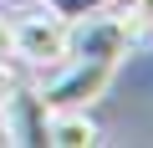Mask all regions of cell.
I'll list each match as a JSON object with an SVG mask.
<instances>
[{
    "mask_svg": "<svg viewBox=\"0 0 153 148\" xmlns=\"http://www.w3.org/2000/svg\"><path fill=\"white\" fill-rule=\"evenodd\" d=\"M138 31L143 26L133 21V10H123V16H112V5L92 10L82 21H66V56H87V61H112L117 66Z\"/></svg>",
    "mask_w": 153,
    "mask_h": 148,
    "instance_id": "obj_1",
    "label": "cell"
},
{
    "mask_svg": "<svg viewBox=\"0 0 153 148\" xmlns=\"http://www.w3.org/2000/svg\"><path fill=\"white\" fill-rule=\"evenodd\" d=\"M16 87H21V77H16V66H10L5 56H0V102H5V97H10Z\"/></svg>",
    "mask_w": 153,
    "mask_h": 148,
    "instance_id": "obj_7",
    "label": "cell"
},
{
    "mask_svg": "<svg viewBox=\"0 0 153 148\" xmlns=\"http://www.w3.org/2000/svg\"><path fill=\"white\" fill-rule=\"evenodd\" d=\"M10 41H16V21L0 16V56H10Z\"/></svg>",
    "mask_w": 153,
    "mask_h": 148,
    "instance_id": "obj_9",
    "label": "cell"
},
{
    "mask_svg": "<svg viewBox=\"0 0 153 148\" xmlns=\"http://www.w3.org/2000/svg\"><path fill=\"white\" fill-rule=\"evenodd\" d=\"M128 10H133L138 26H153V0H128Z\"/></svg>",
    "mask_w": 153,
    "mask_h": 148,
    "instance_id": "obj_8",
    "label": "cell"
},
{
    "mask_svg": "<svg viewBox=\"0 0 153 148\" xmlns=\"http://www.w3.org/2000/svg\"><path fill=\"white\" fill-rule=\"evenodd\" d=\"M0 143H10V133H5V118H0Z\"/></svg>",
    "mask_w": 153,
    "mask_h": 148,
    "instance_id": "obj_10",
    "label": "cell"
},
{
    "mask_svg": "<svg viewBox=\"0 0 153 148\" xmlns=\"http://www.w3.org/2000/svg\"><path fill=\"white\" fill-rule=\"evenodd\" d=\"M112 61H87V56H66V61H56V77H46V87H36L41 97H46V107L56 112V107H92L102 92H107V82H112Z\"/></svg>",
    "mask_w": 153,
    "mask_h": 148,
    "instance_id": "obj_2",
    "label": "cell"
},
{
    "mask_svg": "<svg viewBox=\"0 0 153 148\" xmlns=\"http://www.w3.org/2000/svg\"><path fill=\"white\" fill-rule=\"evenodd\" d=\"M112 0H46V10L56 16V21H82V16H92V10H107Z\"/></svg>",
    "mask_w": 153,
    "mask_h": 148,
    "instance_id": "obj_6",
    "label": "cell"
},
{
    "mask_svg": "<svg viewBox=\"0 0 153 148\" xmlns=\"http://www.w3.org/2000/svg\"><path fill=\"white\" fill-rule=\"evenodd\" d=\"M10 56H21V61H31V66H56V61H66V21H56L51 10L21 16V21H16Z\"/></svg>",
    "mask_w": 153,
    "mask_h": 148,
    "instance_id": "obj_3",
    "label": "cell"
},
{
    "mask_svg": "<svg viewBox=\"0 0 153 148\" xmlns=\"http://www.w3.org/2000/svg\"><path fill=\"white\" fill-rule=\"evenodd\" d=\"M0 118H5V133L10 143H46V123H51V107L36 87H16L5 102H0Z\"/></svg>",
    "mask_w": 153,
    "mask_h": 148,
    "instance_id": "obj_4",
    "label": "cell"
},
{
    "mask_svg": "<svg viewBox=\"0 0 153 148\" xmlns=\"http://www.w3.org/2000/svg\"><path fill=\"white\" fill-rule=\"evenodd\" d=\"M46 143L56 148H92L97 143V123L87 118V107H56L46 123Z\"/></svg>",
    "mask_w": 153,
    "mask_h": 148,
    "instance_id": "obj_5",
    "label": "cell"
}]
</instances>
